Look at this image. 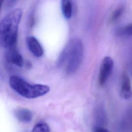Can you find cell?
Masks as SVG:
<instances>
[{"mask_svg": "<svg viewBox=\"0 0 132 132\" xmlns=\"http://www.w3.org/2000/svg\"><path fill=\"white\" fill-rule=\"evenodd\" d=\"M119 34L123 36H131L132 35V23L121 28L119 30Z\"/></svg>", "mask_w": 132, "mask_h": 132, "instance_id": "12", "label": "cell"}, {"mask_svg": "<svg viewBox=\"0 0 132 132\" xmlns=\"http://www.w3.org/2000/svg\"><path fill=\"white\" fill-rule=\"evenodd\" d=\"M61 10L64 17L67 19H70L72 14L73 6L72 2L70 0L62 1Z\"/></svg>", "mask_w": 132, "mask_h": 132, "instance_id": "9", "label": "cell"}, {"mask_svg": "<svg viewBox=\"0 0 132 132\" xmlns=\"http://www.w3.org/2000/svg\"><path fill=\"white\" fill-rule=\"evenodd\" d=\"M113 64V60L110 57L107 56L103 59L98 75V83L100 86L104 85L106 82L112 72Z\"/></svg>", "mask_w": 132, "mask_h": 132, "instance_id": "4", "label": "cell"}, {"mask_svg": "<svg viewBox=\"0 0 132 132\" xmlns=\"http://www.w3.org/2000/svg\"><path fill=\"white\" fill-rule=\"evenodd\" d=\"M6 57L8 61L19 67L23 65L24 60L22 56L18 51L16 46L6 49Z\"/></svg>", "mask_w": 132, "mask_h": 132, "instance_id": "5", "label": "cell"}, {"mask_svg": "<svg viewBox=\"0 0 132 132\" xmlns=\"http://www.w3.org/2000/svg\"><path fill=\"white\" fill-rule=\"evenodd\" d=\"M23 12L15 9L6 15L0 22V46L6 49L16 46L19 24Z\"/></svg>", "mask_w": 132, "mask_h": 132, "instance_id": "1", "label": "cell"}, {"mask_svg": "<svg viewBox=\"0 0 132 132\" xmlns=\"http://www.w3.org/2000/svg\"><path fill=\"white\" fill-rule=\"evenodd\" d=\"M84 53L83 45L78 39L69 42L58 59L57 64L60 67H65L67 74L74 73L81 64Z\"/></svg>", "mask_w": 132, "mask_h": 132, "instance_id": "2", "label": "cell"}, {"mask_svg": "<svg viewBox=\"0 0 132 132\" xmlns=\"http://www.w3.org/2000/svg\"><path fill=\"white\" fill-rule=\"evenodd\" d=\"M30 132H50V129L47 124L40 122L34 126Z\"/></svg>", "mask_w": 132, "mask_h": 132, "instance_id": "10", "label": "cell"}, {"mask_svg": "<svg viewBox=\"0 0 132 132\" xmlns=\"http://www.w3.org/2000/svg\"><path fill=\"white\" fill-rule=\"evenodd\" d=\"M27 45L30 52L36 57H42L44 54L43 48L39 41L33 36L27 38Z\"/></svg>", "mask_w": 132, "mask_h": 132, "instance_id": "6", "label": "cell"}, {"mask_svg": "<svg viewBox=\"0 0 132 132\" xmlns=\"http://www.w3.org/2000/svg\"><path fill=\"white\" fill-rule=\"evenodd\" d=\"M93 132H110L107 129L101 126H96L93 129Z\"/></svg>", "mask_w": 132, "mask_h": 132, "instance_id": "13", "label": "cell"}, {"mask_svg": "<svg viewBox=\"0 0 132 132\" xmlns=\"http://www.w3.org/2000/svg\"><path fill=\"white\" fill-rule=\"evenodd\" d=\"M14 114L16 118L22 123H28L32 120V113L31 111L25 108H16L14 111Z\"/></svg>", "mask_w": 132, "mask_h": 132, "instance_id": "8", "label": "cell"}, {"mask_svg": "<svg viewBox=\"0 0 132 132\" xmlns=\"http://www.w3.org/2000/svg\"><path fill=\"white\" fill-rule=\"evenodd\" d=\"M3 3V1H0V11H1V8H2V6Z\"/></svg>", "mask_w": 132, "mask_h": 132, "instance_id": "14", "label": "cell"}, {"mask_svg": "<svg viewBox=\"0 0 132 132\" xmlns=\"http://www.w3.org/2000/svg\"><path fill=\"white\" fill-rule=\"evenodd\" d=\"M124 10V8L123 7H119L116 9H115L111 13L110 19H109V22L111 23L115 22L116 20H117L122 14Z\"/></svg>", "mask_w": 132, "mask_h": 132, "instance_id": "11", "label": "cell"}, {"mask_svg": "<svg viewBox=\"0 0 132 132\" xmlns=\"http://www.w3.org/2000/svg\"><path fill=\"white\" fill-rule=\"evenodd\" d=\"M9 85L21 96L26 98H35L46 94L50 90L49 86L42 84H30L15 75L9 79Z\"/></svg>", "mask_w": 132, "mask_h": 132, "instance_id": "3", "label": "cell"}, {"mask_svg": "<svg viewBox=\"0 0 132 132\" xmlns=\"http://www.w3.org/2000/svg\"><path fill=\"white\" fill-rule=\"evenodd\" d=\"M120 94L121 97L125 99H129L132 95L131 83L127 74L124 72L122 76Z\"/></svg>", "mask_w": 132, "mask_h": 132, "instance_id": "7", "label": "cell"}, {"mask_svg": "<svg viewBox=\"0 0 132 132\" xmlns=\"http://www.w3.org/2000/svg\"><path fill=\"white\" fill-rule=\"evenodd\" d=\"M130 71H131V75H132V64H131V69H130Z\"/></svg>", "mask_w": 132, "mask_h": 132, "instance_id": "15", "label": "cell"}]
</instances>
